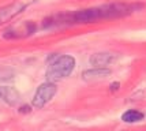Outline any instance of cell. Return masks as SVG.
<instances>
[{
    "instance_id": "cell-1",
    "label": "cell",
    "mask_w": 146,
    "mask_h": 131,
    "mask_svg": "<svg viewBox=\"0 0 146 131\" xmlns=\"http://www.w3.org/2000/svg\"><path fill=\"white\" fill-rule=\"evenodd\" d=\"M146 7V4L139 1L133 3H111L98 7H92L86 10H76L70 13H60L56 15L48 17L42 21L44 29L51 27H60V26H71V25H82V23H92L96 21L102 19H116L124 18L131 14L141 11Z\"/></svg>"
},
{
    "instance_id": "cell-2",
    "label": "cell",
    "mask_w": 146,
    "mask_h": 131,
    "mask_svg": "<svg viewBox=\"0 0 146 131\" xmlns=\"http://www.w3.org/2000/svg\"><path fill=\"white\" fill-rule=\"evenodd\" d=\"M74 67H75V59L70 55L56 57L46 70V79L48 82L64 79L68 75H71V72L74 71Z\"/></svg>"
},
{
    "instance_id": "cell-3",
    "label": "cell",
    "mask_w": 146,
    "mask_h": 131,
    "mask_svg": "<svg viewBox=\"0 0 146 131\" xmlns=\"http://www.w3.org/2000/svg\"><path fill=\"white\" fill-rule=\"evenodd\" d=\"M57 92V86L53 82H44L37 87L34 97H33V106L42 108L53 98V96Z\"/></svg>"
},
{
    "instance_id": "cell-4",
    "label": "cell",
    "mask_w": 146,
    "mask_h": 131,
    "mask_svg": "<svg viewBox=\"0 0 146 131\" xmlns=\"http://www.w3.org/2000/svg\"><path fill=\"white\" fill-rule=\"evenodd\" d=\"M37 30V25L32 22V21H26L23 23H21L18 26H11L3 33V38L7 40H13V38H22L32 36L34 31Z\"/></svg>"
},
{
    "instance_id": "cell-5",
    "label": "cell",
    "mask_w": 146,
    "mask_h": 131,
    "mask_svg": "<svg viewBox=\"0 0 146 131\" xmlns=\"http://www.w3.org/2000/svg\"><path fill=\"white\" fill-rule=\"evenodd\" d=\"M26 7H27V4L22 3V1H17V3L8 4V6L0 7V26L10 22L15 17H18L22 11H25Z\"/></svg>"
},
{
    "instance_id": "cell-6",
    "label": "cell",
    "mask_w": 146,
    "mask_h": 131,
    "mask_svg": "<svg viewBox=\"0 0 146 131\" xmlns=\"http://www.w3.org/2000/svg\"><path fill=\"white\" fill-rule=\"evenodd\" d=\"M112 60H113V56H112V53H109V52H97L94 55H92L89 59L90 64H92L94 68H104V67L108 66Z\"/></svg>"
},
{
    "instance_id": "cell-7",
    "label": "cell",
    "mask_w": 146,
    "mask_h": 131,
    "mask_svg": "<svg viewBox=\"0 0 146 131\" xmlns=\"http://www.w3.org/2000/svg\"><path fill=\"white\" fill-rule=\"evenodd\" d=\"M0 100L7 102L8 105H17L19 101V93L10 86H0Z\"/></svg>"
},
{
    "instance_id": "cell-8",
    "label": "cell",
    "mask_w": 146,
    "mask_h": 131,
    "mask_svg": "<svg viewBox=\"0 0 146 131\" xmlns=\"http://www.w3.org/2000/svg\"><path fill=\"white\" fill-rule=\"evenodd\" d=\"M111 74V70L104 67V68H92L83 71L82 78L85 81H93V79H98V78H105Z\"/></svg>"
},
{
    "instance_id": "cell-9",
    "label": "cell",
    "mask_w": 146,
    "mask_h": 131,
    "mask_svg": "<svg viewBox=\"0 0 146 131\" xmlns=\"http://www.w3.org/2000/svg\"><path fill=\"white\" fill-rule=\"evenodd\" d=\"M143 118H145V115L137 109H128L121 115V120L124 123H137V122H141Z\"/></svg>"
},
{
    "instance_id": "cell-10",
    "label": "cell",
    "mask_w": 146,
    "mask_h": 131,
    "mask_svg": "<svg viewBox=\"0 0 146 131\" xmlns=\"http://www.w3.org/2000/svg\"><path fill=\"white\" fill-rule=\"evenodd\" d=\"M19 111H21V112H30V106H27V105H26V106H22Z\"/></svg>"
},
{
    "instance_id": "cell-11",
    "label": "cell",
    "mask_w": 146,
    "mask_h": 131,
    "mask_svg": "<svg viewBox=\"0 0 146 131\" xmlns=\"http://www.w3.org/2000/svg\"><path fill=\"white\" fill-rule=\"evenodd\" d=\"M117 89H119V83H117V82H116V83H113V85H111V90H117Z\"/></svg>"
}]
</instances>
